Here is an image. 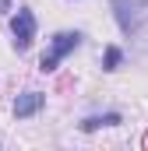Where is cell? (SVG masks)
<instances>
[{
  "mask_svg": "<svg viewBox=\"0 0 148 151\" xmlns=\"http://www.w3.org/2000/svg\"><path fill=\"white\" fill-rule=\"evenodd\" d=\"M102 67H106V70H116V67H120V49H116V46H110V49H106Z\"/></svg>",
  "mask_w": 148,
  "mask_h": 151,
  "instance_id": "obj_6",
  "label": "cell"
},
{
  "mask_svg": "<svg viewBox=\"0 0 148 151\" xmlns=\"http://www.w3.org/2000/svg\"><path fill=\"white\" fill-rule=\"evenodd\" d=\"M42 106H46V95H42V91H25V95H18V102H14V116H18V119H28V116H36Z\"/></svg>",
  "mask_w": 148,
  "mask_h": 151,
  "instance_id": "obj_4",
  "label": "cell"
},
{
  "mask_svg": "<svg viewBox=\"0 0 148 151\" xmlns=\"http://www.w3.org/2000/svg\"><path fill=\"white\" fill-rule=\"evenodd\" d=\"M78 46H81V32H57L53 42H49V53H46L42 63H39V70H57L60 60H64L67 53H74Z\"/></svg>",
  "mask_w": 148,
  "mask_h": 151,
  "instance_id": "obj_2",
  "label": "cell"
},
{
  "mask_svg": "<svg viewBox=\"0 0 148 151\" xmlns=\"http://www.w3.org/2000/svg\"><path fill=\"white\" fill-rule=\"evenodd\" d=\"M7 7H11V0H0V11H7Z\"/></svg>",
  "mask_w": 148,
  "mask_h": 151,
  "instance_id": "obj_7",
  "label": "cell"
},
{
  "mask_svg": "<svg viewBox=\"0 0 148 151\" xmlns=\"http://www.w3.org/2000/svg\"><path fill=\"white\" fill-rule=\"evenodd\" d=\"M113 14L123 35H138L148 21V0H113Z\"/></svg>",
  "mask_w": 148,
  "mask_h": 151,
  "instance_id": "obj_1",
  "label": "cell"
},
{
  "mask_svg": "<svg viewBox=\"0 0 148 151\" xmlns=\"http://www.w3.org/2000/svg\"><path fill=\"white\" fill-rule=\"evenodd\" d=\"M11 32H14V49L25 53V49L32 46V39H36V14H32L28 7H21V11L14 14V21H11Z\"/></svg>",
  "mask_w": 148,
  "mask_h": 151,
  "instance_id": "obj_3",
  "label": "cell"
},
{
  "mask_svg": "<svg viewBox=\"0 0 148 151\" xmlns=\"http://www.w3.org/2000/svg\"><path fill=\"white\" fill-rule=\"evenodd\" d=\"M120 123V113H106V116H88V119H81V130L88 134V130H99V127H116Z\"/></svg>",
  "mask_w": 148,
  "mask_h": 151,
  "instance_id": "obj_5",
  "label": "cell"
}]
</instances>
